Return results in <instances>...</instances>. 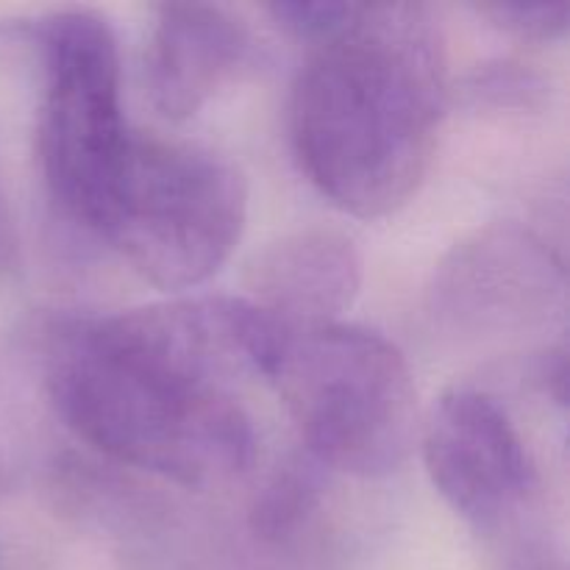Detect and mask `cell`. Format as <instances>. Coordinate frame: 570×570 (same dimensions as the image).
<instances>
[{
    "label": "cell",
    "instance_id": "6da1fadb",
    "mask_svg": "<svg viewBox=\"0 0 570 570\" xmlns=\"http://www.w3.org/2000/svg\"><path fill=\"white\" fill-rule=\"evenodd\" d=\"M50 404L87 445L184 488L243 476L256 432L198 312L184 301L45 328Z\"/></svg>",
    "mask_w": 570,
    "mask_h": 570
},
{
    "label": "cell",
    "instance_id": "7a4b0ae2",
    "mask_svg": "<svg viewBox=\"0 0 570 570\" xmlns=\"http://www.w3.org/2000/svg\"><path fill=\"white\" fill-rule=\"evenodd\" d=\"M445 48L417 3H362L315 45L289 95V142L312 184L365 220L410 204L445 117Z\"/></svg>",
    "mask_w": 570,
    "mask_h": 570
},
{
    "label": "cell",
    "instance_id": "3957f363",
    "mask_svg": "<svg viewBox=\"0 0 570 570\" xmlns=\"http://www.w3.org/2000/svg\"><path fill=\"white\" fill-rule=\"evenodd\" d=\"M262 379L287 406L312 460L328 471L390 476L415 445V379L399 345L379 332L276 315Z\"/></svg>",
    "mask_w": 570,
    "mask_h": 570
},
{
    "label": "cell",
    "instance_id": "277c9868",
    "mask_svg": "<svg viewBox=\"0 0 570 570\" xmlns=\"http://www.w3.org/2000/svg\"><path fill=\"white\" fill-rule=\"evenodd\" d=\"M248 220V187L226 156L134 131L100 239L145 282L189 289L215 276Z\"/></svg>",
    "mask_w": 570,
    "mask_h": 570
},
{
    "label": "cell",
    "instance_id": "5b68a950",
    "mask_svg": "<svg viewBox=\"0 0 570 570\" xmlns=\"http://www.w3.org/2000/svg\"><path fill=\"white\" fill-rule=\"evenodd\" d=\"M37 45L39 170L56 206L100 237L134 139L117 33L98 11L59 9L39 20Z\"/></svg>",
    "mask_w": 570,
    "mask_h": 570
},
{
    "label": "cell",
    "instance_id": "8992f818",
    "mask_svg": "<svg viewBox=\"0 0 570 570\" xmlns=\"http://www.w3.org/2000/svg\"><path fill=\"white\" fill-rule=\"evenodd\" d=\"M423 462L445 504L484 538L529 521L540 490L538 465L493 395L449 390L429 412Z\"/></svg>",
    "mask_w": 570,
    "mask_h": 570
},
{
    "label": "cell",
    "instance_id": "52a82bcc",
    "mask_svg": "<svg viewBox=\"0 0 570 570\" xmlns=\"http://www.w3.org/2000/svg\"><path fill=\"white\" fill-rule=\"evenodd\" d=\"M432 315L462 337L488 340L543 326L566 298V265L546 239L493 223L456 243L434 271Z\"/></svg>",
    "mask_w": 570,
    "mask_h": 570
},
{
    "label": "cell",
    "instance_id": "ba28073f",
    "mask_svg": "<svg viewBox=\"0 0 570 570\" xmlns=\"http://www.w3.org/2000/svg\"><path fill=\"white\" fill-rule=\"evenodd\" d=\"M250 48L245 22L223 6H159L145 50L150 104L167 120H189L248 65Z\"/></svg>",
    "mask_w": 570,
    "mask_h": 570
},
{
    "label": "cell",
    "instance_id": "9c48e42d",
    "mask_svg": "<svg viewBox=\"0 0 570 570\" xmlns=\"http://www.w3.org/2000/svg\"><path fill=\"white\" fill-rule=\"evenodd\" d=\"M248 287L256 306L284 321H337L362 289V254L337 228H298L256 254Z\"/></svg>",
    "mask_w": 570,
    "mask_h": 570
},
{
    "label": "cell",
    "instance_id": "30bf717a",
    "mask_svg": "<svg viewBox=\"0 0 570 570\" xmlns=\"http://www.w3.org/2000/svg\"><path fill=\"white\" fill-rule=\"evenodd\" d=\"M323 490L321 471L312 462H284L256 493L250 529L267 543H295L321 512Z\"/></svg>",
    "mask_w": 570,
    "mask_h": 570
},
{
    "label": "cell",
    "instance_id": "8fae6325",
    "mask_svg": "<svg viewBox=\"0 0 570 570\" xmlns=\"http://www.w3.org/2000/svg\"><path fill=\"white\" fill-rule=\"evenodd\" d=\"M488 549L490 570H568L562 546L532 521L490 534Z\"/></svg>",
    "mask_w": 570,
    "mask_h": 570
},
{
    "label": "cell",
    "instance_id": "7c38bea8",
    "mask_svg": "<svg viewBox=\"0 0 570 570\" xmlns=\"http://www.w3.org/2000/svg\"><path fill=\"white\" fill-rule=\"evenodd\" d=\"M490 26L523 42H554L568 31L570 3H484L476 6Z\"/></svg>",
    "mask_w": 570,
    "mask_h": 570
},
{
    "label": "cell",
    "instance_id": "4fadbf2b",
    "mask_svg": "<svg viewBox=\"0 0 570 570\" xmlns=\"http://www.w3.org/2000/svg\"><path fill=\"white\" fill-rule=\"evenodd\" d=\"M362 3H273L271 17L304 42H326L328 37L348 26Z\"/></svg>",
    "mask_w": 570,
    "mask_h": 570
},
{
    "label": "cell",
    "instance_id": "5bb4252c",
    "mask_svg": "<svg viewBox=\"0 0 570 570\" xmlns=\"http://www.w3.org/2000/svg\"><path fill=\"white\" fill-rule=\"evenodd\" d=\"M473 89L484 98L499 100V104H529L540 92V81L532 72L504 65L484 72Z\"/></svg>",
    "mask_w": 570,
    "mask_h": 570
},
{
    "label": "cell",
    "instance_id": "9a60e30c",
    "mask_svg": "<svg viewBox=\"0 0 570 570\" xmlns=\"http://www.w3.org/2000/svg\"><path fill=\"white\" fill-rule=\"evenodd\" d=\"M11 250H14V243H11V223H9V212H6L3 189H0V267L9 265Z\"/></svg>",
    "mask_w": 570,
    "mask_h": 570
}]
</instances>
